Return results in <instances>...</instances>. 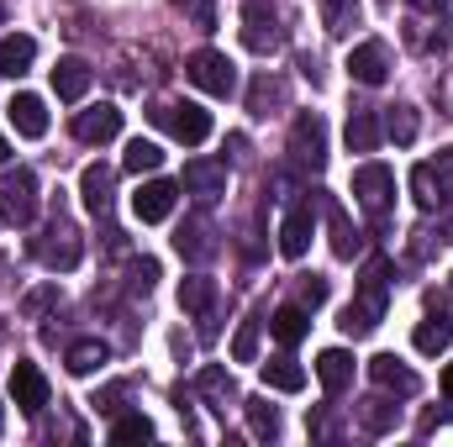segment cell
<instances>
[{
    "instance_id": "obj_19",
    "label": "cell",
    "mask_w": 453,
    "mask_h": 447,
    "mask_svg": "<svg viewBox=\"0 0 453 447\" xmlns=\"http://www.w3.org/2000/svg\"><path fill=\"white\" fill-rule=\"evenodd\" d=\"M111 185H116V174L106 163H90V169L80 174V201H85L90 216H106V211H111Z\"/></svg>"
},
{
    "instance_id": "obj_21",
    "label": "cell",
    "mask_w": 453,
    "mask_h": 447,
    "mask_svg": "<svg viewBox=\"0 0 453 447\" xmlns=\"http://www.w3.org/2000/svg\"><path fill=\"white\" fill-rule=\"evenodd\" d=\"M317 379H322L327 395H342V390L353 384V352H342V347L317 352Z\"/></svg>"
},
{
    "instance_id": "obj_8",
    "label": "cell",
    "mask_w": 453,
    "mask_h": 447,
    "mask_svg": "<svg viewBox=\"0 0 453 447\" xmlns=\"http://www.w3.org/2000/svg\"><path fill=\"white\" fill-rule=\"evenodd\" d=\"M353 195H358V206H364L374 222H385V211H390V201H395V174H390L385 163H358V169H353Z\"/></svg>"
},
{
    "instance_id": "obj_5",
    "label": "cell",
    "mask_w": 453,
    "mask_h": 447,
    "mask_svg": "<svg viewBox=\"0 0 453 447\" xmlns=\"http://www.w3.org/2000/svg\"><path fill=\"white\" fill-rule=\"evenodd\" d=\"M37 216V174L32 169H5L0 174V222L32 226Z\"/></svg>"
},
{
    "instance_id": "obj_41",
    "label": "cell",
    "mask_w": 453,
    "mask_h": 447,
    "mask_svg": "<svg viewBox=\"0 0 453 447\" xmlns=\"http://www.w3.org/2000/svg\"><path fill=\"white\" fill-rule=\"evenodd\" d=\"M53 300H58V284H42V290H32V295H27V306H21V311H27V322H37V316H42Z\"/></svg>"
},
{
    "instance_id": "obj_22",
    "label": "cell",
    "mask_w": 453,
    "mask_h": 447,
    "mask_svg": "<svg viewBox=\"0 0 453 447\" xmlns=\"http://www.w3.org/2000/svg\"><path fill=\"white\" fill-rule=\"evenodd\" d=\"M196 390L211 400V411H217V416H226V411L237 405V384H232V374H226V368H217V363L196 374Z\"/></svg>"
},
{
    "instance_id": "obj_7",
    "label": "cell",
    "mask_w": 453,
    "mask_h": 447,
    "mask_svg": "<svg viewBox=\"0 0 453 447\" xmlns=\"http://www.w3.org/2000/svg\"><path fill=\"white\" fill-rule=\"evenodd\" d=\"M32 253H37L48 269H74V263L85 258V242H80V231H74V222H69V216H53V222H48V231L32 242Z\"/></svg>"
},
{
    "instance_id": "obj_35",
    "label": "cell",
    "mask_w": 453,
    "mask_h": 447,
    "mask_svg": "<svg viewBox=\"0 0 453 447\" xmlns=\"http://www.w3.org/2000/svg\"><path fill=\"white\" fill-rule=\"evenodd\" d=\"M280 101H285V85H280L274 74H258V80H253V90H248V111L269 116V106H280Z\"/></svg>"
},
{
    "instance_id": "obj_29",
    "label": "cell",
    "mask_w": 453,
    "mask_h": 447,
    "mask_svg": "<svg viewBox=\"0 0 453 447\" xmlns=\"http://www.w3.org/2000/svg\"><path fill=\"white\" fill-rule=\"evenodd\" d=\"M258 374H264V390H280V395H296V390H306V368H301L296 358H269Z\"/></svg>"
},
{
    "instance_id": "obj_38",
    "label": "cell",
    "mask_w": 453,
    "mask_h": 447,
    "mask_svg": "<svg viewBox=\"0 0 453 447\" xmlns=\"http://www.w3.org/2000/svg\"><path fill=\"white\" fill-rule=\"evenodd\" d=\"M248 405V421H253V437H274L280 432V411L269 400H242Z\"/></svg>"
},
{
    "instance_id": "obj_23",
    "label": "cell",
    "mask_w": 453,
    "mask_h": 447,
    "mask_svg": "<svg viewBox=\"0 0 453 447\" xmlns=\"http://www.w3.org/2000/svg\"><path fill=\"white\" fill-rule=\"evenodd\" d=\"M53 90H58V101H85V90H90V64H85V58H58V64H53Z\"/></svg>"
},
{
    "instance_id": "obj_10",
    "label": "cell",
    "mask_w": 453,
    "mask_h": 447,
    "mask_svg": "<svg viewBox=\"0 0 453 447\" xmlns=\"http://www.w3.org/2000/svg\"><path fill=\"white\" fill-rule=\"evenodd\" d=\"M11 400H16V411H21L27 421L42 416V405H48V379H42L37 363H16V368H11Z\"/></svg>"
},
{
    "instance_id": "obj_9",
    "label": "cell",
    "mask_w": 453,
    "mask_h": 447,
    "mask_svg": "<svg viewBox=\"0 0 453 447\" xmlns=\"http://www.w3.org/2000/svg\"><path fill=\"white\" fill-rule=\"evenodd\" d=\"M180 185H185L201 206H217L226 195V163L222 158H190L185 174H180Z\"/></svg>"
},
{
    "instance_id": "obj_15",
    "label": "cell",
    "mask_w": 453,
    "mask_h": 447,
    "mask_svg": "<svg viewBox=\"0 0 453 447\" xmlns=\"http://www.w3.org/2000/svg\"><path fill=\"white\" fill-rule=\"evenodd\" d=\"M369 379L380 384V390H390V395H417L422 390V379L395 358V352H380V358H369Z\"/></svg>"
},
{
    "instance_id": "obj_2",
    "label": "cell",
    "mask_w": 453,
    "mask_h": 447,
    "mask_svg": "<svg viewBox=\"0 0 453 447\" xmlns=\"http://www.w3.org/2000/svg\"><path fill=\"white\" fill-rule=\"evenodd\" d=\"M185 80H190L196 90L226 101V95L237 90V64H232L226 53H217V48H196V53L185 58Z\"/></svg>"
},
{
    "instance_id": "obj_40",
    "label": "cell",
    "mask_w": 453,
    "mask_h": 447,
    "mask_svg": "<svg viewBox=\"0 0 453 447\" xmlns=\"http://www.w3.org/2000/svg\"><path fill=\"white\" fill-rule=\"evenodd\" d=\"M153 279H158V263H153V258H132V279H127V284L148 295V290H153Z\"/></svg>"
},
{
    "instance_id": "obj_4",
    "label": "cell",
    "mask_w": 453,
    "mask_h": 447,
    "mask_svg": "<svg viewBox=\"0 0 453 447\" xmlns=\"http://www.w3.org/2000/svg\"><path fill=\"white\" fill-rule=\"evenodd\" d=\"M290 163L306 169V174H322V163H327V126H322L317 111H301L290 121Z\"/></svg>"
},
{
    "instance_id": "obj_13",
    "label": "cell",
    "mask_w": 453,
    "mask_h": 447,
    "mask_svg": "<svg viewBox=\"0 0 453 447\" xmlns=\"http://www.w3.org/2000/svg\"><path fill=\"white\" fill-rule=\"evenodd\" d=\"M174 201H180V185L174 179H148L132 195V211H137V222H169L174 216Z\"/></svg>"
},
{
    "instance_id": "obj_24",
    "label": "cell",
    "mask_w": 453,
    "mask_h": 447,
    "mask_svg": "<svg viewBox=\"0 0 453 447\" xmlns=\"http://www.w3.org/2000/svg\"><path fill=\"white\" fill-rule=\"evenodd\" d=\"M64 363H69V374H74V379H90L96 368H106V363H111V347H106L101 337H85V342H74V347L64 352Z\"/></svg>"
},
{
    "instance_id": "obj_31",
    "label": "cell",
    "mask_w": 453,
    "mask_h": 447,
    "mask_svg": "<svg viewBox=\"0 0 453 447\" xmlns=\"http://www.w3.org/2000/svg\"><path fill=\"white\" fill-rule=\"evenodd\" d=\"M269 332L280 337L285 347H296V342H306V332H311V322H306V306H280V311L269 316Z\"/></svg>"
},
{
    "instance_id": "obj_17",
    "label": "cell",
    "mask_w": 453,
    "mask_h": 447,
    "mask_svg": "<svg viewBox=\"0 0 453 447\" xmlns=\"http://www.w3.org/2000/svg\"><path fill=\"white\" fill-rule=\"evenodd\" d=\"M5 116H11V126H16L21 137H32V142L48 132V106H42V95H27V90L11 95V101H5Z\"/></svg>"
},
{
    "instance_id": "obj_27",
    "label": "cell",
    "mask_w": 453,
    "mask_h": 447,
    "mask_svg": "<svg viewBox=\"0 0 453 447\" xmlns=\"http://www.w3.org/2000/svg\"><path fill=\"white\" fill-rule=\"evenodd\" d=\"M32 58H37V42H32L27 32L0 37V74H5V80H21V74L32 69Z\"/></svg>"
},
{
    "instance_id": "obj_42",
    "label": "cell",
    "mask_w": 453,
    "mask_h": 447,
    "mask_svg": "<svg viewBox=\"0 0 453 447\" xmlns=\"http://www.w3.org/2000/svg\"><path fill=\"white\" fill-rule=\"evenodd\" d=\"M327 300V279L322 274H306L301 279V306H322Z\"/></svg>"
},
{
    "instance_id": "obj_1",
    "label": "cell",
    "mask_w": 453,
    "mask_h": 447,
    "mask_svg": "<svg viewBox=\"0 0 453 447\" xmlns=\"http://www.w3.org/2000/svg\"><path fill=\"white\" fill-rule=\"evenodd\" d=\"M385 306H390V263L385 258H369V269H364V279H358V300H348V311H342V337H369L380 322H385Z\"/></svg>"
},
{
    "instance_id": "obj_20",
    "label": "cell",
    "mask_w": 453,
    "mask_h": 447,
    "mask_svg": "<svg viewBox=\"0 0 453 447\" xmlns=\"http://www.w3.org/2000/svg\"><path fill=\"white\" fill-rule=\"evenodd\" d=\"M317 206L327 211V231H333V253H338V258H358L364 237L353 231V222H348V211H342L338 201H327V195H317Z\"/></svg>"
},
{
    "instance_id": "obj_12",
    "label": "cell",
    "mask_w": 453,
    "mask_h": 447,
    "mask_svg": "<svg viewBox=\"0 0 453 447\" xmlns=\"http://www.w3.org/2000/svg\"><path fill=\"white\" fill-rule=\"evenodd\" d=\"M348 80L353 85H385L390 80V48L385 42H358L348 53Z\"/></svg>"
},
{
    "instance_id": "obj_49",
    "label": "cell",
    "mask_w": 453,
    "mask_h": 447,
    "mask_svg": "<svg viewBox=\"0 0 453 447\" xmlns=\"http://www.w3.org/2000/svg\"><path fill=\"white\" fill-rule=\"evenodd\" d=\"M449 116H453V106H449Z\"/></svg>"
},
{
    "instance_id": "obj_37",
    "label": "cell",
    "mask_w": 453,
    "mask_h": 447,
    "mask_svg": "<svg viewBox=\"0 0 453 447\" xmlns=\"http://www.w3.org/2000/svg\"><path fill=\"white\" fill-rule=\"evenodd\" d=\"M148 437H153V421H148L142 411L116 416V421H111V443H148Z\"/></svg>"
},
{
    "instance_id": "obj_32",
    "label": "cell",
    "mask_w": 453,
    "mask_h": 447,
    "mask_svg": "<svg viewBox=\"0 0 453 447\" xmlns=\"http://www.w3.org/2000/svg\"><path fill=\"white\" fill-rule=\"evenodd\" d=\"M158 163H164V148H158V142H148V137H132V142H127V158H121L127 174H153Z\"/></svg>"
},
{
    "instance_id": "obj_25",
    "label": "cell",
    "mask_w": 453,
    "mask_h": 447,
    "mask_svg": "<svg viewBox=\"0 0 453 447\" xmlns=\"http://www.w3.org/2000/svg\"><path fill=\"white\" fill-rule=\"evenodd\" d=\"M358 427L369 432V437H385V432H395V421H401V405H390L385 395H369V400H358Z\"/></svg>"
},
{
    "instance_id": "obj_39",
    "label": "cell",
    "mask_w": 453,
    "mask_h": 447,
    "mask_svg": "<svg viewBox=\"0 0 453 447\" xmlns=\"http://www.w3.org/2000/svg\"><path fill=\"white\" fill-rule=\"evenodd\" d=\"M174 11H180V16H190L201 32H211V27H217V0H174Z\"/></svg>"
},
{
    "instance_id": "obj_46",
    "label": "cell",
    "mask_w": 453,
    "mask_h": 447,
    "mask_svg": "<svg viewBox=\"0 0 453 447\" xmlns=\"http://www.w3.org/2000/svg\"><path fill=\"white\" fill-rule=\"evenodd\" d=\"M443 395H449V400H453V363H449V368H443Z\"/></svg>"
},
{
    "instance_id": "obj_11",
    "label": "cell",
    "mask_w": 453,
    "mask_h": 447,
    "mask_svg": "<svg viewBox=\"0 0 453 447\" xmlns=\"http://www.w3.org/2000/svg\"><path fill=\"white\" fill-rule=\"evenodd\" d=\"M311 231H317V195L285 211V222H280V253H285V258H306Z\"/></svg>"
},
{
    "instance_id": "obj_47",
    "label": "cell",
    "mask_w": 453,
    "mask_h": 447,
    "mask_svg": "<svg viewBox=\"0 0 453 447\" xmlns=\"http://www.w3.org/2000/svg\"><path fill=\"white\" fill-rule=\"evenodd\" d=\"M5 158H11V142H5V137H0V163H5Z\"/></svg>"
},
{
    "instance_id": "obj_18",
    "label": "cell",
    "mask_w": 453,
    "mask_h": 447,
    "mask_svg": "<svg viewBox=\"0 0 453 447\" xmlns=\"http://www.w3.org/2000/svg\"><path fill=\"white\" fill-rule=\"evenodd\" d=\"M116 132H121V111H116V106H90V111L74 116V137L90 142V148H96V142H111Z\"/></svg>"
},
{
    "instance_id": "obj_26",
    "label": "cell",
    "mask_w": 453,
    "mask_h": 447,
    "mask_svg": "<svg viewBox=\"0 0 453 447\" xmlns=\"http://www.w3.org/2000/svg\"><path fill=\"white\" fill-rule=\"evenodd\" d=\"M411 195H417V206H422V211L449 206V185H443V174H438L433 163H417V169H411Z\"/></svg>"
},
{
    "instance_id": "obj_30",
    "label": "cell",
    "mask_w": 453,
    "mask_h": 447,
    "mask_svg": "<svg viewBox=\"0 0 453 447\" xmlns=\"http://www.w3.org/2000/svg\"><path fill=\"white\" fill-rule=\"evenodd\" d=\"M411 342H417V352L438 358V352H449V347H453V322H449V316H427V322H417Z\"/></svg>"
},
{
    "instance_id": "obj_6",
    "label": "cell",
    "mask_w": 453,
    "mask_h": 447,
    "mask_svg": "<svg viewBox=\"0 0 453 447\" xmlns=\"http://www.w3.org/2000/svg\"><path fill=\"white\" fill-rule=\"evenodd\" d=\"M148 116H153L169 137H180L185 148H196V142L211 137V111H201V106H190V101H158Z\"/></svg>"
},
{
    "instance_id": "obj_45",
    "label": "cell",
    "mask_w": 453,
    "mask_h": 447,
    "mask_svg": "<svg viewBox=\"0 0 453 447\" xmlns=\"http://www.w3.org/2000/svg\"><path fill=\"white\" fill-rule=\"evenodd\" d=\"M443 421H449V411H427V416H422V432H433V427H443Z\"/></svg>"
},
{
    "instance_id": "obj_44",
    "label": "cell",
    "mask_w": 453,
    "mask_h": 447,
    "mask_svg": "<svg viewBox=\"0 0 453 447\" xmlns=\"http://www.w3.org/2000/svg\"><path fill=\"white\" fill-rule=\"evenodd\" d=\"M411 5H417L422 16H443V11H449V0H411Z\"/></svg>"
},
{
    "instance_id": "obj_33",
    "label": "cell",
    "mask_w": 453,
    "mask_h": 447,
    "mask_svg": "<svg viewBox=\"0 0 453 447\" xmlns=\"http://www.w3.org/2000/svg\"><path fill=\"white\" fill-rule=\"evenodd\" d=\"M417 126H422V121H417V111H411V106H390L380 132H385L395 148H411V142H417Z\"/></svg>"
},
{
    "instance_id": "obj_3",
    "label": "cell",
    "mask_w": 453,
    "mask_h": 447,
    "mask_svg": "<svg viewBox=\"0 0 453 447\" xmlns=\"http://www.w3.org/2000/svg\"><path fill=\"white\" fill-rule=\"evenodd\" d=\"M242 48H248V53H258V58H269V53H280V48H285L280 11H274L269 0H248V5H242Z\"/></svg>"
},
{
    "instance_id": "obj_28",
    "label": "cell",
    "mask_w": 453,
    "mask_h": 447,
    "mask_svg": "<svg viewBox=\"0 0 453 447\" xmlns=\"http://www.w3.org/2000/svg\"><path fill=\"white\" fill-rule=\"evenodd\" d=\"M342 137H348V148H353V153H374V148H380V116L369 111V106H353Z\"/></svg>"
},
{
    "instance_id": "obj_43",
    "label": "cell",
    "mask_w": 453,
    "mask_h": 447,
    "mask_svg": "<svg viewBox=\"0 0 453 447\" xmlns=\"http://www.w3.org/2000/svg\"><path fill=\"white\" fill-rule=\"evenodd\" d=\"M121 395H127V390H121V384H111L106 395H96V405H101V411H116V405H121Z\"/></svg>"
},
{
    "instance_id": "obj_16",
    "label": "cell",
    "mask_w": 453,
    "mask_h": 447,
    "mask_svg": "<svg viewBox=\"0 0 453 447\" xmlns=\"http://www.w3.org/2000/svg\"><path fill=\"white\" fill-rule=\"evenodd\" d=\"M180 306L201 322V332L211 337V311H217V279H206V274H190L185 284H180Z\"/></svg>"
},
{
    "instance_id": "obj_36",
    "label": "cell",
    "mask_w": 453,
    "mask_h": 447,
    "mask_svg": "<svg viewBox=\"0 0 453 447\" xmlns=\"http://www.w3.org/2000/svg\"><path fill=\"white\" fill-rule=\"evenodd\" d=\"M258 327H264V316H258V311L237 327V337H232V358H237V363H253V358H258Z\"/></svg>"
},
{
    "instance_id": "obj_48",
    "label": "cell",
    "mask_w": 453,
    "mask_h": 447,
    "mask_svg": "<svg viewBox=\"0 0 453 447\" xmlns=\"http://www.w3.org/2000/svg\"><path fill=\"white\" fill-rule=\"evenodd\" d=\"M0 21H5V0H0Z\"/></svg>"
},
{
    "instance_id": "obj_14",
    "label": "cell",
    "mask_w": 453,
    "mask_h": 447,
    "mask_svg": "<svg viewBox=\"0 0 453 447\" xmlns=\"http://www.w3.org/2000/svg\"><path fill=\"white\" fill-rule=\"evenodd\" d=\"M174 253L185 258V263H206V258H217V231L206 216H185V226L174 231Z\"/></svg>"
},
{
    "instance_id": "obj_34",
    "label": "cell",
    "mask_w": 453,
    "mask_h": 447,
    "mask_svg": "<svg viewBox=\"0 0 453 447\" xmlns=\"http://www.w3.org/2000/svg\"><path fill=\"white\" fill-rule=\"evenodd\" d=\"M317 5H322V21L333 37H348L358 27V0H317Z\"/></svg>"
}]
</instances>
